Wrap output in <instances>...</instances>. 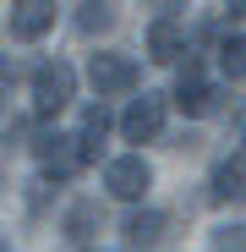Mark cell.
<instances>
[{
    "mask_svg": "<svg viewBox=\"0 0 246 252\" xmlns=\"http://www.w3.org/2000/svg\"><path fill=\"white\" fill-rule=\"evenodd\" d=\"M71 94H77V71L66 66V61H50V66H38V77H33V110L38 115H60L66 104H71Z\"/></svg>",
    "mask_w": 246,
    "mask_h": 252,
    "instance_id": "obj_1",
    "label": "cell"
},
{
    "mask_svg": "<svg viewBox=\"0 0 246 252\" xmlns=\"http://www.w3.org/2000/svg\"><path fill=\"white\" fill-rule=\"evenodd\" d=\"M148 187H153V170H148L142 154H120V159L104 164V192H109V197H120V203H142Z\"/></svg>",
    "mask_w": 246,
    "mask_h": 252,
    "instance_id": "obj_2",
    "label": "cell"
},
{
    "mask_svg": "<svg viewBox=\"0 0 246 252\" xmlns=\"http://www.w3.org/2000/svg\"><path fill=\"white\" fill-rule=\"evenodd\" d=\"M88 82H93L99 99H120V94L137 88V61L132 55H115V50H99L88 61Z\"/></svg>",
    "mask_w": 246,
    "mask_h": 252,
    "instance_id": "obj_3",
    "label": "cell"
},
{
    "mask_svg": "<svg viewBox=\"0 0 246 252\" xmlns=\"http://www.w3.org/2000/svg\"><path fill=\"white\" fill-rule=\"evenodd\" d=\"M55 28V0H11L6 11V33L17 44H33V38H44Z\"/></svg>",
    "mask_w": 246,
    "mask_h": 252,
    "instance_id": "obj_4",
    "label": "cell"
},
{
    "mask_svg": "<svg viewBox=\"0 0 246 252\" xmlns=\"http://www.w3.org/2000/svg\"><path fill=\"white\" fill-rule=\"evenodd\" d=\"M164 132V94H142L126 104V115H120V137L126 143H153Z\"/></svg>",
    "mask_w": 246,
    "mask_h": 252,
    "instance_id": "obj_5",
    "label": "cell"
},
{
    "mask_svg": "<svg viewBox=\"0 0 246 252\" xmlns=\"http://www.w3.org/2000/svg\"><path fill=\"white\" fill-rule=\"evenodd\" d=\"M175 104H181V115H208V110L219 104L214 82L202 77V66H197V61H186V66H181V82H175Z\"/></svg>",
    "mask_w": 246,
    "mask_h": 252,
    "instance_id": "obj_6",
    "label": "cell"
},
{
    "mask_svg": "<svg viewBox=\"0 0 246 252\" xmlns=\"http://www.w3.org/2000/svg\"><path fill=\"white\" fill-rule=\"evenodd\" d=\"M104 137H109V110H104V99H99V104L82 110V126H77V164H93L99 148H104Z\"/></svg>",
    "mask_w": 246,
    "mask_h": 252,
    "instance_id": "obj_7",
    "label": "cell"
},
{
    "mask_svg": "<svg viewBox=\"0 0 246 252\" xmlns=\"http://www.w3.org/2000/svg\"><path fill=\"white\" fill-rule=\"evenodd\" d=\"M208 197H214V203H241V197H246V154H230V159L214 164Z\"/></svg>",
    "mask_w": 246,
    "mask_h": 252,
    "instance_id": "obj_8",
    "label": "cell"
},
{
    "mask_svg": "<svg viewBox=\"0 0 246 252\" xmlns=\"http://www.w3.org/2000/svg\"><path fill=\"white\" fill-rule=\"evenodd\" d=\"M120 230H126V247L132 252H153L159 236H164V214H159V208H137V214H126Z\"/></svg>",
    "mask_w": 246,
    "mask_h": 252,
    "instance_id": "obj_9",
    "label": "cell"
},
{
    "mask_svg": "<svg viewBox=\"0 0 246 252\" xmlns=\"http://www.w3.org/2000/svg\"><path fill=\"white\" fill-rule=\"evenodd\" d=\"M175 55H186V28H181V22H153V28H148V61L170 66Z\"/></svg>",
    "mask_w": 246,
    "mask_h": 252,
    "instance_id": "obj_10",
    "label": "cell"
},
{
    "mask_svg": "<svg viewBox=\"0 0 246 252\" xmlns=\"http://www.w3.org/2000/svg\"><path fill=\"white\" fill-rule=\"evenodd\" d=\"M219 71H224L230 82L246 77V33H230L224 44H219Z\"/></svg>",
    "mask_w": 246,
    "mask_h": 252,
    "instance_id": "obj_11",
    "label": "cell"
},
{
    "mask_svg": "<svg viewBox=\"0 0 246 252\" xmlns=\"http://www.w3.org/2000/svg\"><path fill=\"white\" fill-rule=\"evenodd\" d=\"M93 225H99V208H93V203H71V214H66V236L82 241V236H93Z\"/></svg>",
    "mask_w": 246,
    "mask_h": 252,
    "instance_id": "obj_12",
    "label": "cell"
},
{
    "mask_svg": "<svg viewBox=\"0 0 246 252\" xmlns=\"http://www.w3.org/2000/svg\"><path fill=\"white\" fill-rule=\"evenodd\" d=\"M77 28H82V33L109 28V0H88V6H82V17H77Z\"/></svg>",
    "mask_w": 246,
    "mask_h": 252,
    "instance_id": "obj_13",
    "label": "cell"
},
{
    "mask_svg": "<svg viewBox=\"0 0 246 252\" xmlns=\"http://www.w3.org/2000/svg\"><path fill=\"white\" fill-rule=\"evenodd\" d=\"M214 252H246V225H219L214 230Z\"/></svg>",
    "mask_w": 246,
    "mask_h": 252,
    "instance_id": "obj_14",
    "label": "cell"
},
{
    "mask_svg": "<svg viewBox=\"0 0 246 252\" xmlns=\"http://www.w3.org/2000/svg\"><path fill=\"white\" fill-rule=\"evenodd\" d=\"M224 11L230 17H246V0H224Z\"/></svg>",
    "mask_w": 246,
    "mask_h": 252,
    "instance_id": "obj_15",
    "label": "cell"
},
{
    "mask_svg": "<svg viewBox=\"0 0 246 252\" xmlns=\"http://www.w3.org/2000/svg\"><path fill=\"white\" fill-rule=\"evenodd\" d=\"M153 6H159V11H175V0H153Z\"/></svg>",
    "mask_w": 246,
    "mask_h": 252,
    "instance_id": "obj_16",
    "label": "cell"
},
{
    "mask_svg": "<svg viewBox=\"0 0 246 252\" xmlns=\"http://www.w3.org/2000/svg\"><path fill=\"white\" fill-rule=\"evenodd\" d=\"M241 143H246V132H241Z\"/></svg>",
    "mask_w": 246,
    "mask_h": 252,
    "instance_id": "obj_17",
    "label": "cell"
}]
</instances>
